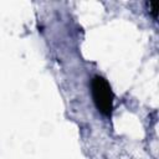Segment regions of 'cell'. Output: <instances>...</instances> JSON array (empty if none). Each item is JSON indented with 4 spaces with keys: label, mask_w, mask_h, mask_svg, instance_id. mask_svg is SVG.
<instances>
[{
    "label": "cell",
    "mask_w": 159,
    "mask_h": 159,
    "mask_svg": "<svg viewBox=\"0 0 159 159\" xmlns=\"http://www.w3.org/2000/svg\"><path fill=\"white\" fill-rule=\"evenodd\" d=\"M92 96L98 111L103 114H111L113 108V92L111 86L102 76H94L92 78Z\"/></svg>",
    "instance_id": "cell-1"
},
{
    "label": "cell",
    "mask_w": 159,
    "mask_h": 159,
    "mask_svg": "<svg viewBox=\"0 0 159 159\" xmlns=\"http://www.w3.org/2000/svg\"><path fill=\"white\" fill-rule=\"evenodd\" d=\"M149 10H150V12H152V15L154 16V17H157L158 16V9H159V2L158 1H150L149 4Z\"/></svg>",
    "instance_id": "cell-2"
}]
</instances>
